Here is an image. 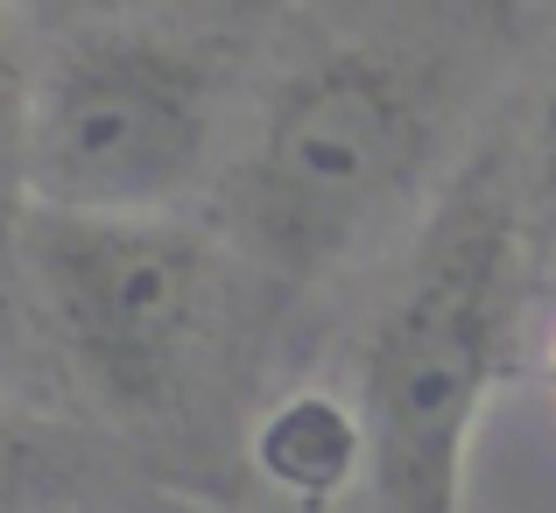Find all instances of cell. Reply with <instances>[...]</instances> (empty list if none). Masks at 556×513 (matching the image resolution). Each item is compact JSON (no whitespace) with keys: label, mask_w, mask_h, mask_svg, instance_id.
<instances>
[{"label":"cell","mask_w":556,"mask_h":513,"mask_svg":"<svg viewBox=\"0 0 556 513\" xmlns=\"http://www.w3.org/2000/svg\"><path fill=\"white\" fill-rule=\"evenodd\" d=\"M529 246L501 155H479L422 218L353 373L374 513H465L479 422L521 373Z\"/></svg>","instance_id":"cell-1"},{"label":"cell","mask_w":556,"mask_h":513,"mask_svg":"<svg viewBox=\"0 0 556 513\" xmlns=\"http://www.w3.org/2000/svg\"><path fill=\"white\" fill-rule=\"evenodd\" d=\"M430 141V92L402 56L353 42L296 64L268 92L232 176L247 254L282 282L359 260L422 183Z\"/></svg>","instance_id":"cell-2"},{"label":"cell","mask_w":556,"mask_h":513,"mask_svg":"<svg viewBox=\"0 0 556 513\" xmlns=\"http://www.w3.org/2000/svg\"><path fill=\"white\" fill-rule=\"evenodd\" d=\"M22 288L71 380L121 422H177L226 296V254L184 211H28Z\"/></svg>","instance_id":"cell-3"},{"label":"cell","mask_w":556,"mask_h":513,"mask_svg":"<svg viewBox=\"0 0 556 513\" xmlns=\"http://www.w3.org/2000/svg\"><path fill=\"white\" fill-rule=\"evenodd\" d=\"M218 163V78L155 28H92L28 85V211L163 218Z\"/></svg>","instance_id":"cell-4"},{"label":"cell","mask_w":556,"mask_h":513,"mask_svg":"<svg viewBox=\"0 0 556 513\" xmlns=\"http://www.w3.org/2000/svg\"><path fill=\"white\" fill-rule=\"evenodd\" d=\"M247 458L296 513L339 506L353 486H367V422L359 401L339 387H296L275 408H261Z\"/></svg>","instance_id":"cell-5"},{"label":"cell","mask_w":556,"mask_h":513,"mask_svg":"<svg viewBox=\"0 0 556 513\" xmlns=\"http://www.w3.org/2000/svg\"><path fill=\"white\" fill-rule=\"evenodd\" d=\"M28 85L36 64L22 50L14 8L0 0V324H14V310L28 303L22 288V226H28Z\"/></svg>","instance_id":"cell-6"},{"label":"cell","mask_w":556,"mask_h":513,"mask_svg":"<svg viewBox=\"0 0 556 513\" xmlns=\"http://www.w3.org/2000/svg\"><path fill=\"white\" fill-rule=\"evenodd\" d=\"M521 183V218H529V240L556 254V78L535 99V120H529V149L515 163Z\"/></svg>","instance_id":"cell-7"},{"label":"cell","mask_w":556,"mask_h":513,"mask_svg":"<svg viewBox=\"0 0 556 513\" xmlns=\"http://www.w3.org/2000/svg\"><path fill=\"white\" fill-rule=\"evenodd\" d=\"M42 478V444H36V422L0 394V513H22L28 492Z\"/></svg>","instance_id":"cell-8"},{"label":"cell","mask_w":556,"mask_h":513,"mask_svg":"<svg viewBox=\"0 0 556 513\" xmlns=\"http://www.w3.org/2000/svg\"><path fill=\"white\" fill-rule=\"evenodd\" d=\"M543 387H549V401H556V331H549V345H543Z\"/></svg>","instance_id":"cell-9"}]
</instances>
